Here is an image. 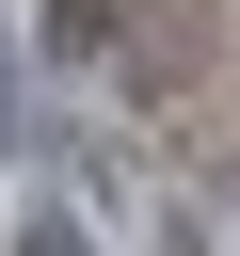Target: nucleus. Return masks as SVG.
Wrapping results in <instances>:
<instances>
[{"label": "nucleus", "instance_id": "obj_4", "mask_svg": "<svg viewBox=\"0 0 240 256\" xmlns=\"http://www.w3.org/2000/svg\"><path fill=\"white\" fill-rule=\"evenodd\" d=\"M224 256H240V208H224Z\"/></svg>", "mask_w": 240, "mask_h": 256}, {"label": "nucleus", "instance_id": "obj_2", "mask_svg": "<svg viewBox=\"0 0 240 256\" xmlns=\"http://www.w3.org/2000/svg\"><path fill=\"white\" fill-rule=\"evenodd\" d=\"M48 144V112H32V64H16V32H0V160H32Z\"/></svg>", "mask_w": 240, "mask_h": 256}, {"label": "nucleus", "instance_id": "obj_3", "mask_svg": "<svg viewBox=\"0 0 240 256\" xmlns=\"http://www.w3.org/2000/svg\"><path fill=\"white\" fill-rule=\"evenodd\" d=\"M144 256H224V240H208V224H192L176 192H144Z\"/></svg>", "mask_w": 240, "mask_h": 256}, {"label": "nucleus", "instance_id": "obj_1", "mask_svg": "<svg viewBox=\"0 0 240 256\" xmlns=\"http://www.w3.org/2000/svg\"><path fill=\"white\" fill-rule=\"evenodd\" d=\"M0 256H96V224H80V208H48V192H32V208H16V224H0Z\"/></svg>", "mask_w": 240, "mask_h": 256}]
</instances>
